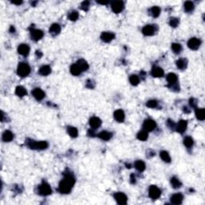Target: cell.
<instances>
[{
  "label": "cell",
  "instance_id": "cell-1",
  "mask_svg": "<svg viewBox=\"0 0 205 205\" xmlns=\"http://www.w3.org/2000/svg\"><path fill=\"white\" fill-rule=\"evenodd\" d=\"M75 179L73 176L71 175H67L64 179H63L61 182L59 183L58 191L63 194L69 193L72 189L73 186L75 185Z\"/></svg>",
  "mask_w": 205,
  "mask_h": 205
},
{
  "label": "cell",
  "instance_id": "cell-2",
  "mask_svg": "<svg viewBox=\"0 0 205 205\" xmlns=\"http://www.w3.org/2000/svg\"><path fill=\"white\" fill-rule=\"evenodd\" d=\"M88 67H89V65L85 60L79 59L71 67V73L73 75H79L83 71H85L88 69Z\"/></svg>",
  "mask_w": 205,
  "mask_h": 205
},
{
  "label": "cell",
  "instance_id": "cell-3",
  "mask_svg": "<svg viewBox=\"0 0 205 205\" xmlns=\"http://www.w3.org/2000/svg\"><path fill=\"white\" fill-rule=\"evenodd\" d=\"M17 72H18V75L21 77H26L31 72V67L27 63H21L18 66Z\"/></svg>",
  "mask_w": 205,
  "mask_h": 205
},
{
  "label": "cell",
  "instance_id": "cell-4",
  "mask_svg": "<svg viewBox=\"0 0 205 205\" xmlns=\"http://www.w3.org/2000/svg\"><path fill=\"white\" fill-rule=\"evenodd\" d=\"M27 145L31 149H37V150H43V149H46V147H48V144L45 141L37 142L35 140H30L27 143Z\"/></svg>",
  "mask_w": 205,
  "mask_h": 205
},
{
  "label": "cell",
  "instance_id": "cell-5",
  "mask_svg": "<svg viewBox=\"0 0 205 205\" xmlns=\"http://www.w3.org/2000/svg\"><path fill=\"white\" fill-rule=\"evenodd\" d=\"M38 192L41 196H49L52 193V190L50 188V185L46 182H43L39 186Z\"/></svg>",
  "mask_w": 205,
  "mask_h": 205
},
{
  "label": "cell",
  "instance_id": "cell-6",
  "mask_svg": "<svg viewBox=\"0 0 205 205\" xmlns=\"http://www.w3.org/2000/svg\"><path fill=\"white\" fill-rule=\"evenodd\" d=\"M148 193H149V196L152 199V200H156L161 195V191L155 185L150 186L149 188V191H148Z\"/></svg>",
  "mask_w": 205,
  "mask_h": 205
},
{
  "label": "cell",
  "instance_id": "cell-7",
  "mask_svg": "<svg viewBox=\"0 0 205 205\" xmlns=\"http://www.w3.org/2000/svg\"><path fill=\"white\" fill-rule=\"evenodd\" d=\"M201 44V41L197 38H192L189 39V41L188 42V46L191 50H197L199 49V47L200 46Z\"/></svg>",
  "mask_w": 205,
  "mask_h": 205
},
{
  "label": "cell",
  "instance_id": "cell-8",
  "mask_svg": "<svg viewBox=\"0 0 205 205\" xmlns=\"http://www.w3.org/2000/svg\"><path fill=\"white\" fill-rule=\"evenodd\" d=\"M114 197L116 199V200L117 201V203L120 205H124L127 204L128 202V197L123 192H116L114 195Z\"/></svg>",
  "mask_w": 205,
  "mask_h": 205
},
{
  "label": "cell",
  "instance_id": "cell-9",
  "mask_svg": "<svg viewBox=\"0 0 205 205\" xmlns=\"http://www.w3.org/2000/svg\"><path fill=\"white\" fill-rule=\"evenodd\" d=\"M124 2L122 1H116V2H113L112 3V11L116 14L120 13L124 10Z\"/></svg>",
  "mask_w": 205,
  "mask_h": 205
},
{
  "label": "cell",
  "instance_id": "cell-10",
  "mask_svg": "<svg viewBox=\"0 0 205 205\" xmlns=\"http://www.w3.org/2000/svg\"><path fill=\"white\" fill-rule=\"evenodd\" d=\"M143 128L147 132H151L156 128V124L154 120H146L144 121L143 125Z\"/></svg>",
  "mask_w": 205,
  "mask_h": 205
},
{
  "label": "cell",
  "instance_id": "cell-11",
  "mask_svg": "<svg viewBox=\"0 0 205 205\" xmlns=\"http://www.w3.org/2000/svg\"><path fill=\"white\" fill-rule=\"evenodd\" d=\"M43 36V32L41 30L38 29H32L31 31V39L35 40V41H39V39H41Z\"/></svg>",
  "mask_w": 205,
  "mask_h": 205
},
{
  "label": "cell",
  "instance_id": "cell-12",
  "mask_svg": "<svg viewBox=\"0 0 205 205\" xmlns=\"http://www.w3.org/2000/svg\"><path fill=\"white\" fill-rule=\"evenodd\" d=\"M142 32L144 35H147V36H151L155 34V26L154 25H147L143 27Z\"/></svg>",
  "mask_w": 205,
  "mask_h": 205
},
{
  "label": "cell",
  "instance_id": "cell-13",
  "mask_svg": "<svg viewBox=\"0 0 205 205\" xmlns=\"http://www.w3.org/2000/svg\"><path fill=\"white\" fill-rule=\"evenodd\" d=\"M115 38V34L112 32H103L101 35V39L105 43H110Z\"/></svg>",
  "mask_w": 205,
  "mask_h": 205
},
{
  "label": "cell",
  "instance_id": "cell-14",
  "mask_svg": "<svg viewBox=\"0 0 205 205\" xmlns=\"http://www.w3.org/2000/svg\"><path fill=\"white\" fill-rule=\"evenodd\" d=\"M102 124V121L98 117H92L89 120L90 126L93 128V129H97L98 128H99Z\"/></svg>",
  "mask_w": 205,
  "mask_h": 205
},
{
  "label": "cell",
  "instance_id": "cell-15",
  "mask_svg": "<svg viewBox=\"0 0 205 205\" xmlns=\"http://www.w3.org/2000/svg\"><path fill=\"white\" fill-rule=\"evenodd\" d=\"M32 95L37 100H42L45 96V93L40 88H35L32 91Z\"/></svg>",
  "mask_w": 205,
  "mask_h": 205
},
{
  "label": "cell",
  "instance_id": "cell-16",
  "mask_svg": "<svg viewBox=\"0 0 205 205\" xmlns=\"http://www.w3.org/2000/svg\"><path fill=\"white\" fill-rule=\"evenodd\" d=\"M30 51V47L27 44H21L18 47V52L19 54H22L23 56H27L29 54Z\"/></svg>",
  "mask_w": 205,
  "mask_h": 205
},
{
  "label": "cell",
  "instance_id": "cell-17",
  "mask_svg": "<svg viewBox=\"0 0 205 205\" xmlns=\"http://www.w3.org/2000/svg\"><path fill=\"white\" fill-rule=\"evenodd\" d=\"M163 74H164L163 70L161 67H155L151 70V75L153 77L160 78L163 75Z\"/></svg>",
  "mask_w": 205,
  "mask_h": 205
},
{
  "label": "cell",
  "instance_id": "cell-18",
  "mask_svg": "<svg viewBox=\"0 0 205 205\" xmlns=\"http://www.w3.org/2000/svg\"><path fill=\"white\" fill-rule=\"evenodd\" d=\"M183 200V196L182 194L179 193L175 194L171 197V202L174 204H180L182 203Z\"/></svg>",
  "mask_w": 205,
  "mask_h": 205
},
{
  "label": "cell",
  "instance_id": "cell-19",
  "mask_svg": "<svg viewBox=\"0 0 205 205\" xmlns=\"http://www.w3.org/2000/svg\"><path fill=\"white\" fill-rule=\"evenodd\" d=\"M114 117H115L116 120H117L118 122L121 123V122H124V119H125V114H124L123 110L119 109V110H117V111L115 112V113H114Z\"/></svg>",
  "mask_w": 205,
  "mask_h": 205
},
{
  "label": "cell",
  "instance_id": "cell-20",
  "mask_svg": "<svg viewBox=\"0 0 205 205\" xmlns=\"http://www.w3.org/2000/svg\"><path fill=\"white\" fill-rule=\"evenodd\" d=\"M188 123L185 120H180L176 126V131L179 133H183L187 129Z\"/></svg>",
  "mask_w": 205,
  "mask_h": 205
},
{
  "label": "cell",
  "instance_id": "cell-21",
  "mask_svg": "<svg viewBox=\"0 0 205 205\" xmlns=\"http://www.w3.org/2000/svg\"><path fill=\"white\" fill-rule=\"evenodd\" d=\"M50 33L52 35H57L60 33L61 31V27H60V25L59 24H57V23H54L52 24L50 27Z\"/></svg>",
  "mask_w": 205,
  "mask_h": 205
},
{
  "label": "cell",
  "instance_id": "cell-22",
  "mask_svg": "<svg viewBox=\"0 0 205 205\" xmlns=\"http://www.w3.org/2000/svg\"><path fill=\"white\" fill-rule=\"evenodd\" d=\"M98 137L100 138L103 140H109V139H112V132H107V131H104V132H101L100 133L98 134Z\"/></svg>",
  "mask_w": 205,
  "mask_h": 205
},
{
  "label": "cell",
  "instance_id": "cell-23",
  "mask_svg": "<svg viewBox=\"0 0 205 205\" xmlns=\"http://www.w3.org/2000/svg\"><path fill=\"white\" fill-rule=\"evenodd\" d=\"M176 66L179 69L184 70L188 66V60L186 58H179L176 62Z\"/></svg>",
  "mask_w": 205,
  "mask_h": 205
},
{
  "label": "cell",
  "instance_id": "cell-24",
  "mask_svg": "<svg viewBox=\"0 0 205 205\" xmlns=\"http://www.w3.org/2000/svg\"><path fill=\"white\" fill-rule=\"evenodd\" d=\"M39 72L41 75L46 76V75H48L51 72V69H50V67L48 65H44V66L40 67Z\"/></svg>",
  "mask_w": 205,
  "mask_h": 205
},
{
  "label": "cell",
  "instance_id": "cell-25",
  "mask_svg": "<svg viewBox=\"0 0 205 205\" xmlns=\"http://www.w3.org/2000/svg\"><path fill=\"white\" fill-rule=\"evenodd\" d=\"M177 79H178L177 75L174 73H169L167 75V80L169 83V84H171V85L175 84V83L177 82Z\"/></svg>",
  "mask_w": 205,
  "mask_h": 205
},
{
  "label": "cell",
  "instance_id": "cell-26",
  "mask_svg": "<svg viewBox=\"0 0 205 205\" xmlns=\"http://www.w3.org/2000/svg\"><path fill=\"white\" fill-rule=\"evenodd\" d=\"M14 139V135L10 131H6L3 134V140L4 142H10Z\"/></svg>",
  "mask_w": 205,
  "mask_h": 205
},
{
  "label": "cell",
  "instance_id": "cell-27",
  "mask_svg": "<svg viewBox=\"0 0 205 205\" xmlns=\"http://www.w3.org/2000/svg\"><path fill=\"white\" fill-rule=\"evenodd\" d=\"M15 94L19 97H23L27 95V90L25 89L22 86H18L15 89Z\"/></svg>",
  "mask_w": 205,
  "mask_h": 205
},
{
  "label": "cell",
  "instance_id": "cell-28",
  "mask_svg": "<svg viewBox=\"0 0 205 205\" xmlns=\"http://www.w3.org/2000/svg\"><path fill=\"white\" fill-rule=\"evenodd\" d=\"M196 116L198 120H204L205 119V111L204 108H196Z\"/></svg>",
  "mask_w": 205,
  "mask_h": 205
},
{
  "label": "cell",
  "instance_id": "cell-29",
  "mask_svg": "<svg viewBox=\"0 0 205 205\" xmlns=\"http://www.w3.org/2000/svg\"><path fill=\"white\" fill-rule=\"evenodd\" d=\"M135 167L139 171H143L145 170V168H146V165H145L144 162L142 161V160H137L135 163Z\"/></svg>",
  "mask_w": 205,
  "mask_h": 205
},
{
  "label": "cell",
  "instance_id": "cell-30",
  "mask_svg": "<svg viewBox=\"0 0 205 205\" xmlns=\"http://www.w3.org/2000/svg\"><path fill=\"white\" fill-rule=\"evenodd\" d=\"M194 8H195V5L191 1H188V2H186L185 3H184V10H185V11L192 12L194 10Z\"/></svg>",
  "mask_w": 205,
  "mask_h": 205
},
{
  "label": "cell",
  "instance_id": "cell-31",
  "mask_svg": "<svg viewBox=\"0 0 205 205\" xmlns=\"http://www.w3.org/2000/svg\"><path fill=\"white\" fill-rule=\"evenodd\" d=\"M137 138H138V139H139V140H141V141H145L146 139L148 138V133H147V131H141V132H139V133H138V135H137Z\"/></svg>",
  "mask_w": 205,
  "mask_h": 205
},
{
  "label": "cell",
  "instance_id": "cell-32",
  "mask_svg": "<svg viewBox=\"0 0 205 205\" xmlns=\"http://www.w3.org/2000/svg\"><path fill=\"white\" fill-rule=\"evenodd\" d=\"M160 11H161V10H160V8H159V7H152L150 9L151 15L153 16V17H155V18H156V17H158V16L159 15Z\"/></svg>",
  "mask_w": 205,
  "mask_h": 205
},
{
  "label": "cell",
  "instance_id": "cell-33",
  "mask_svg": "<svg viewBox=\"0 0 205 205\" xmlns=\"http://www.w3.org/2000/svg\"><path fill=\"white\" fill-rule=\"evenodd\" d=\"M160 157H161V159H162L164 162L166 163L171 162V157L167 151H161V152H160Z\"/></svg>",
  "mask_w": 205,
  "mask_h": 205
},
{
  "label": "cell",
  "instance_id": "cell-34",
  "mask_svg": "<svg viewBox=\"0 0 205 205\" xmlns=\"http://www.w3.org/2000/svg\"><path fill=\"white\" fill-rule=\"evenodd\" d=\"M67 133L72 138H75L78 136V130L74 127H68L67 128Z\"/></svg>",
  "mask_w": 205,
  "mask_h": 205
},
{
  "label": "cell",
  "instance_id": "cell-35",
  "mask_svg": "<svg viewBox=\"0 0 205 205\" xmlns=\"http://www.w3.org/2000/svg\"><path fill=\"white\" fill-rule=\"evenodd\" d=\"M171 185H172V187H173L174 188H180V187L182 186L181 182H180L176 177H172V178H171Z\"/></svg>",
  "mask_w": 205,
  "mask_h": 205
},
{
  "label": "cell",
  "instance_id": "cell-36",
  "mask_svg": "<svg viewBox=\"0 0 205 205\" xmlns=\"http://www.w3.org/2000/svg\"><path fill=\"white\" fill-rule=\"evenodd\" d=\"M171 49H172V50L174 51L175 54H179L182 50V46L179 43H172L171 44Z\"/></svg>",
  "mask_w": 205,
  "mask_h": 205
},
{
  "label": "cell",
  "instance_id": "cell-37",
  "mask_svg": "<svg viewBox=\"0 0 205 205\" xmlns=\"http://www.w3.org/2000/svg\"><path fill=\"white\" fill-rule=\"evenodd\" d=\"M183 143H184V145H185L186 147L190 148V147L193 146V139H192V137H190V136H188V137H186V138H184V139H183Z\"/></svg>",
  "mask_w": 205,
  "mask_h": 205
},
{
  "label": "cell",
  "instance_id": "cell-38",
  "mask_svg": "<svg viewBox=\"0 0 205 205\" xmlns=\"http://www.w3.org/2000/svg\"><path fill=\"white\" fill-rule=\"evenodd\" d=\"M129 80H130V83H132V85L134 86L138 85V83H139V77H138L137 75H131L130 78H129Z\"/></svg>",
  "mask_w": 205,
  "mask_h": 205
},
{
  "label": "cell",
  "instance_id": "cell-39",
  "mask_svg": "<svg viewBox=\"0 0 205 205\" xmlns=\"http://www.w3.org/2000/svg\"><path fill=\"white\" fill-rule=\"evenodd\" d=\"M78 18H79V13H78V11H71L68 15V19H69V20H71V21H75V20L78 19Z\"/></svg>",
  "mask_w": 205,
  "mask_h": 205
},
{
  "label": "cell",
  "instance_id": "cell-40",
  "mask_svg": "<svg viewBox=\"0 0 205 205\" xmlns=\"http://www.w3.org/2000/svg\"><path fill=\"white\" fill-rule=\"evenodd\" d=\"M179 23V20L177 18H171L170 21H169V24L171 27H176Z\"/></svg>",
  "mask_w": 205,
  "mask_h": 205
},
{
  "label": "cell",
  "instance_id": "cell-41",
  "mask_svg": "<svg viewBox=\"0 0 205 205\" xmlns=\"http://www.w3.org/2000/svg\"><path fill=\"white\" fill-rule=\"evenodd\" d=\"M157 104H158V103H157V101L156 100H149L148 102H147V106L148 107V108H156L157 107Z\"/></svg>",
  "mask_w": 205,
  "mask_h": 205
},
{
  "label": "cell",
  "instance_id": "cell-42",
  "mask_svg": "<svg viewBox=\"0 0 205 205\" xmlns=\"http://www.w3.org/2000/svg\"><path fill=\"white\" fill-rule=\"evenodd\" d=\"M90 4L91 3H90L89 1H85V2H83V3H82L81 9L82 10H83V11H87V10L89 9Z\"/></svg>",
  "mask_w": 205,
  "mask_h": 205
},
{
  "label": "cell",
  "instance_id": "cell-43",
  "mask_svg": "<svg viewBox=\"0 0 205 205\" xmlns=\"http://www.w3.org/2000/svg\"><path fill=\"white\" fill-rule=\"evenodd\" d=\"M190 105L192 107V108H196V105H197V101L195 99H190Z\"/></svg>",
  "mask_w": 205,
  "mask_h": 205
},
{
  "label": "cell",
  "instance_id": "cell-44",
  "mask_svg": "<svg viewBox=\"0 0 205 205\" xmlns=\"http://www.w3.org/2000/svg\"><path fill=\"white\" fill-rule=\"evenodd\" d=\"M167 124H168V126H169V127H170L171 128H174V126H175L174 123H173L172 121H171L170 120H168V121H167Z\"/></svg>",
  "mask_w": 205,
  "mask_h": 205
},
{
  "label": "cell",
  "instance_id": "cell-45",
  "mask_svg": "<svg viewBox=\"0 0 205 205\" xmlns=\"http://www.w3.org/2000/svg\"><path fill=\"white\" fill-rule=\"evenodd\" d=\"M131 182H132V183H136V177H135V175H134L133 174L131 175Z\"/></svg>",
  "mask_w": 205,
  "mask_h": 205
},
{
  "label": "cell",
  "instance_id": "cell-46",
  "mask_svg": "<svg viewBox=\"0 0 205 205\" xmlns=\"http://www.w3.org/2000/svg\"><path fill=\"white\" fill-rule=\"evenodd\" d=\"M10 32H11V33H14V32H15V28H14V27H13V26H11V27Z\"/></svg>",
  "mask_w": 205,
  "mask_h": 205
},
{
  "label": "cell",
  "instance_id": "cell-47",
  "mask_svg": "<svg viewBox=\"0 0 205 205\" xmlns=\"http://www.w3.org/2000/svg\"><path fill=\"white\" fill-rule=\"evenodd\" d=\"M36 54L39 56V58H40V57L42 56V54L40 53V51H39V50H37V51H36Z\"/></svg>",
  "mask_w": 205,
  "mask_h": 205
},
{
  "label": "cell",
  "instance_id": "cell-48",
  "mask_svg": "<svg viewBox=\"0 0 205 205\" xmlns=\"http://www.w3.org/2000/svg\"><path fill=\"white\" fill-rule=\"evenodd\" d=\"M12 3H14V4H17V5H19V4H21L22 3V2H12Z\"/></svg>",
  "mask_w": 205,
  "mask_h": 205
},
{
  "label": "cell",
  "instance_id": "cell-49",
  "mask_svg": "<svg viewBox=\"0 0 205 205\" xmlns=\"http://www.w3.org/2000/svg\"><path fill=\"white\" fill-rule=\"evenodd\" d=\"M98 3L100 4H107L108 3V2H99V1H98Z\"/></svg>",
  "mask_w": 205,
  "mask_h": 205
}]
</instances>
